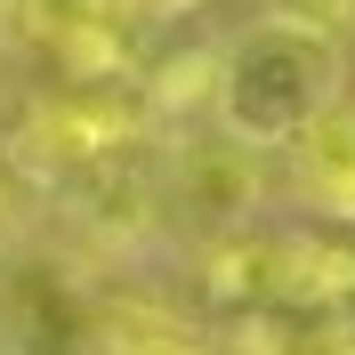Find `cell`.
<instances>
[{"mask_svg":"<svg viewBox=\"0 0 355 355\" xmlns=\"http://www.w3.org/2000/svg\"><path fill=\"white\" fill-rule=\"evenodd\" d=\"M97 291L65 250L0 243V355H89L97 347Z\"/></svg>","mask_w":355,"mask_h":355,"instance_id":"3957f363","label":"cell"},{"mask_svg":"<svg viewBox=\"0 0 355 355\" xmlns=\"http://www.w3.org/2000/svg\"><path fill=\"white\" fill-rule=\"evenodd\" d=\"M154 24H178V17H194V8H210V0H137Z\"/></svg>","mask_w":355,"mask_h":355,"instance_id":"9c48e42d","label":"cell"},{"mask_svg":"<svg viewBox=\"0 0 355 355\" xmlns=\"http://www.w3.org/2000/svg\"><path fill=\"white\" fill-rule=\"evenodd\" d=\"M291 194L323 226H355V97H339L299 146H291Z\"/></svg>","mask_w":355,"mask_h":355,"instance_id":"5b68a950","label":"cell"},{"mask_svg":"<svg viewBox=\"0 0 355 355\" xmlns=\"http://www.w3.org/2000/svg\"><path fill=\"white\" fill-rule=\"evenodd\" d=\"M89 355H210V331L170 315V307H154V299H105Z\"/></svg>","mask_w":355,"mask_h":355,"instance_id":"8992f818","label":"cell"},{"mask_svg":"<svg viewBox=\"0 0 355 355\" xmlns=\"http://www.w3.org/2000/svg\"><path fill=\"white\" fill-rule=\"evenodd\" d=\"M8 41H24L65 89H137L154 17L137 0H8Z\"/></svg>","mask_w":355,"mask_h":355,"instance_id":"7a4b0ae2","label":"cell"},{"mask_svg":"<svg viewBox=\"0 0 355 355\" xmlns=\"http://www.w3.org/2000/svg\"><path fill=\"white\" fill-rule=\"evenodd\" d=\"M259 210V154L210 121L162 146V218H178L194 243H226L243 234Z\"/></svg>","mask_w":355,"mask_h":355,"instance_id":"277c9868","label":"cell"},{"mask_svg":"<svg viewBox=\"0 0 355 355\" xmlns=\"http://www.w3.org/2000/svg\"><path fill=\"white\" fill-rule=\"evenodd\" d=\"M275 8H291V17H307V24H331V33L355 24V0H275Z\"/></svg>","mask_w":355,"mask_h":355,"instance_id":"ba28073f","label":"cell"},{"mask_svg":"<svg viewBox=\"0 0 355 355\" xmlns=\"http://www.w3.org/2000/svg\"><path fill=\"white\" fill-rule=\"evenodd\" d=\"M210 355H283V339H275V323H226V331H210Z\"/></svg>","mask_w":355,"mask_h":355,"instance_id":"52a82bcc","label":"cell"},{"mask_svg":"<svg viewBox=\"0 0 355 355\" xmlns=\"http://www.w3.org/2000/svg\"><path fill=\"white\" fill-rule=\"evenodd\" d=\"M339 97H347V41H339L331 24L266 8V17H250L218 49L210 121L234 146H250V154H291Z\"/></svg>","mask_w":355,"mask_h":355,"instance_id":"6da1fadb","label":"cell"},{"mask_svg":"<svg viewBox=\"0 0 355 355\" xmlns=\"http://www.w3.org/2000/svg\"><path fill=\"white\" fill-rule=\"evenodd\" d=\"M0 33H8V0H0Z\"/></svg>","mask_w":355,"mask_h":355,"instance_id":"8fae6325","label":"cell"},{"mask_svg":"<svg viewBox=\"0 0 355 355\" xmlns=\"http://www.w3.org/2000/svg\"><path fill=\"white\" fill-rule=\"evenodd\" d=\"M8 218H17V178H8V162H0V234H8Z\"/></svg>","mask_w":355,"mask_h":355,"instance_id":"30bf717a","label":"cell"}]
</instances>
